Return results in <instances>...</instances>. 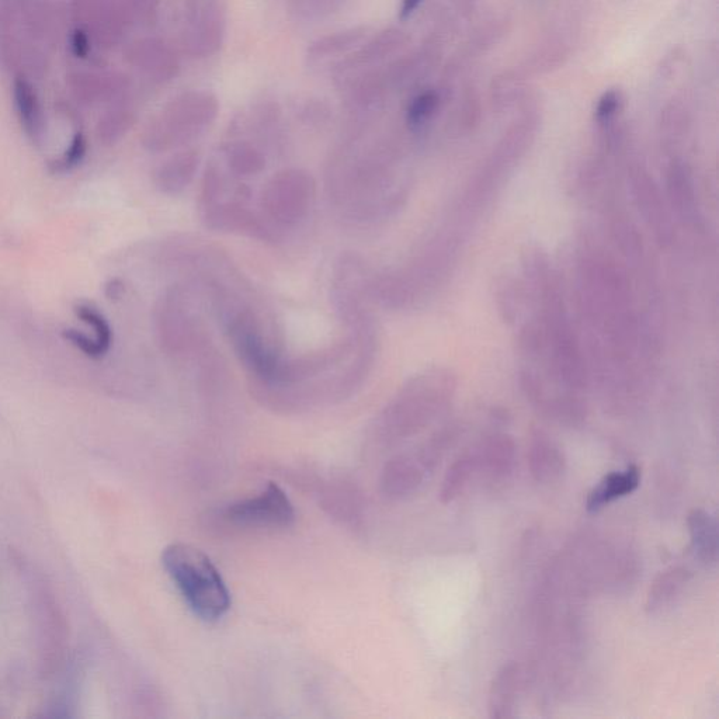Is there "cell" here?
Returning <instances> with one entry per match:
<instances>
[{"label":"cell","instance_id":"d4e9b609","mask_svg":"<svg viewBox=\"0 0 719 719\" xmlns=\"http://www.w3.org/2000/svg\"><path fill=\"white\" fill-rule=\"evenodd\" d=\"M123 291L124 288L118 280L110 281V283L106 286V294L107 297H109V300H116V298L120 297Z\"/></svg>","mask_w":719,"mask_h":719},{"label":"cell","instance_id":"52a82bcc","mask_svg":"<svg viewBox=\"0 0 719 719\" xmlns=\"http://www.w3.org/2000/svg\"><path fill=\"white\" fill-rule=\"evenodd\" d=\"M527 463L531 477L540 484H554L566 471V458L561 448L547 434L537 433L531 439Z\"/></svg>","mask_w":719,"mask_h":719},{"label":"cell","instance_id":"d6986e66","mask_svg":"<svg viewBox=\"0 0 719 719\" xmlns=\"http://www.w3.org/2000/svg\"><path fill=\"white\" fill-rule=\"evenodd\" d=\"M88 154V141L82 133H76L64 154L48 163L51 175H69L82 165Z\"/></svg>","mask_w":719,"mask_h":719},{"label":"cell","instance_id":"ac0fdd59","mask_svg":"<svg viewBox=\"0 0 719 719\" xmlns=\"http://www.w3.org/2000/svg\"><path fill=\"white\" fill-rule=\"evenodd\" d=\"M366 33L367 29L359 27V29L347 30L343 31V33L321 38V40L312 44V47L308 50V55L311 58L318 59L339 54V52L349 50L354 44L360 43L366 37Z\"/></svg>","mask_w":719,"mask_h":719},{"label":"cell","instance_id":"8fae6325","mask_svg":"<svg viewBox=\"0 0 719 719\" xmlns=\"http://www.w3.org/2000/svg\"><path fill=\"white\" fill-rule=\"evenodd\" d=\"M691 572L683 566H672L661 575L656 576L648 596H646V610L655 614L668 609L682 595L684 587L690 582Z\"/></svg>","mask_w":719,"mask_h":719},{"label":"cell","instance_id":"5b68a950","mask_svg":"<svg viewBox=\"0 0 719 719\" xmlns=\"http://www.w3.org/2000/svg\"><path fill=\"white\" fill-rule=\"evenodd\" d=\"M183 44L194 57H206L221 47L224 17L215 0H191L186 12Z\"/></svg>","mask_w":719,"mask_h":719},{"label":"cell","instance_id":"ba28073f","mask_svg":"<svg viewBox=\"0 0 719 719\" xmlns=\"http://www.w3.org/2000/svg\"><path fill=\"white\" fill-rule=\"evenodd\" d=\"M521 687V669L516 662L505 663L493 676L488 693V712L492 719L514 717Z\"/></svg>","mask_w":719,"mask_h":719},{"label":"cell","instance_id":"7c38bea8","mask_svg":"<svg viewBox=\"0 0 719 719\" xmlns=\"http://www.w3.org/2000/svg\"><path fill=\"white\" fill-rule=\"evenodd\" d=\"M199 166L196 152H182L163 163L155 175L156 186L163 193L177 194L189 186Z\"/></svg>","mask_w":719,"mask_h":719},{"label":"cell","instance_id":"5bb4252c","mask_svg":"<svg viewBox=\"0 0 719 719\" xmlns=\"http://www.w3.org/2000/svg\"><path fill=\"white\" fill-rule=\"evenodd\" d=\"M16 106L24 131L33 141H40L43 135V117L36 95L26 82L16 85Z\"/></svg>","mask_w":719,"mask_h":719},{"label":"cell","instance_id":"9a60e30c","mask_svg":"<svg viewBox=\"0 0 719 719\" xmlns=\"http://www.w3.org/2000/svg\"><path fill=\"white\" fill-rule=\"evenodd\" d=\"M229 168L235 175L252 176L265 169V156L248 142L231 145L227 151Z\"/></svg>","mask_w":719,"mask_h":719},{"label":"cell","instance_id":"6da1fadb","mask_svg":"<svg viewBox=\"0 0 719 719\" xmlns=\"http://www.w3.org/2000/svg\"><path fill=\"white\" fill-rule=\"evenodd\" d=\"M162 564L184 602L201 620L213 623L231 609L227 583L206 552L189 544H170L163 551Z\"/></svg>","mask_w":719,"mask_h":719},{"label":"cell","instance_id":"277c9868","mask_svg":"<svg viewBox=\"0 0 719 719\" xmlns=\"http://www.w3.org/2000/svg\"><path fill=\"white\" fill-rule=\"evenodd\" d=\"M224 519L239 527L286 529L294 523L295 512L286 492L277 484H269L255 498L225 507Z\"/></svg>","mask_w":719,"mask_h":719},{"label":"cell","instance_id":"4fadbf2b","mask_svg":"<svg viewBox=\"0 0 719 719\" xmlns=\"http://www.w3.org/2000/svg\"><path fill=\"white\" fill-rule=\"evenodd\" d=\"M475 475H477V464H475L474 453H467L458 457L448 467L443 482H441L440 502L443 505H448V503H453L460 496H463Z\"/></svg>","mask_w":719,"mask_h":719},{"label":"cell","instance_id":"8992f818","mask_svg":"<svg viewBox=\"0 0 719 719\" xmlns=\"http://www.w3.org/2000/svg\"><path fill=\"white\" fill-rule=\"evenodd\" d=\"M477 474L492 482H502L513 474L516 465V446L505 434H496L482 441L474 451Z\"/></svg>","mask_w":719,"mask_h":719},{"label":"cell","instance_id":"7402d4cb","mask_svg":"<svg viewBox=\"0 0 719 719\" xmlns=\"http://www.w3.org/2000/svg\"><path fill=\"white\" fill-rule=\"evenodd\" d=\"M523 82L516 72H505L493 81L492 93L498 103L510 104L523 95Z\"/></svg>","mask_w":719,"mask_h":719},{"label":"cell","instance_id":"7a4b0ae2","mask_svg":"<svg viewBox=\"0 0 719 719\" xmlns=\"http://www.w3.org/2000/svg\"><path fill=\"white\" fill-rule=\"evenodd\" d=\"M217 111V100L210 93H187L180 96L149 130L145 142L154 151L186 144L199 137L213 123Z\"/></svg>","mask_w":719,"mask_h":719},{"label":"cell","instance_id":"484cf974","mask_svg":"<svg viewBox=\"0 0 719 719\" xmlns=\"http://www.w3.org/2000/svg\"><path fill=\"white\" fill-rule=\"evenodd\" d=\"M457 3L464 12H471V10L475 8V5H477L478 0H457Z\"/></svg>","mask_w":719,"mask_h":719},{"label":"cell","instance_id":"e0dca14e","mask_svg":"<svg viewBox=\"0 0 719 719\" xmlns=\"http://www.w3.org/2000/svg\"><path fill=\"white\" fill-rule=\"evenodd\" d=\"M409 38L406 37L404 31L397 29H389L381 33L380 36L374 38L364 50L354 57L356 62H374L378 59L387 58L392 52L398 51L408 43Z\"/></svg>","mask_w":719,"mask_h":719},{"label":"cell","instance_id":"30bf717a","mask_svg":"<svg viewBox=\"0 0 719 719\" xmlns=\"http://www.w3.org/2000/svg\"><path fill=\"white\" fill-rule=\"evenodd\" d=\"M691 552L704 565H715L718 561L719 531L718 520L705 509L691 510L687 517Z\"/></svg>","mask_w":719,"mask_h":719},{"label":"cell","instance_id":"2e32d148","mask_svg":"<svg viewBox=\"0 0 719 719\" xmlns=\"http://www.w3.org/2000/svg\"><path fill=\"white\" fill-rule=\"evenodd\" d=\"M74 312L79 321L92 328L97 343L103 347L104 352L109 353L114 339L109 319L96 305L90 304V302H78L74 307Z\"/></svg>","mask_w":719,"mask_h":719},{"label":"cell","instance_id":"cb8c5ba5","mask_svg":"<svg viewBox=\"0 0 719 719\" xmlns=\"http://www.w3.org/2000/svg\"><path fill=\"white\" fill-rule=\"evenodd\" d=\"M422 3L423 0H402L401 8H399V19H409Z\"/></svg>","mask_w":719,"mask_h":719},{"label":"cell","instance_id":"3957f363","mask_svg":"<svg viewBox=\"0 0 719 719\" xmlns=\"http://www.w3.org/2000/svg\"><path fill=\"white\" fill-rule=\"evenodd\" d=\"M314 199L311 176L301 170H287L274 176L263 191V210L280 225L297 224L307 215Z\"/></svg>","mask_w":719,"mask_h":719},{"label":"cell","instance_id":"9c48e42d","mask_svg":"<svg viewBox=\"0 0 719 719\" xmlns=\"http://www.w3.org/2000/svg\"><path fill=\"white\" fill-rule=\"evenodd\" d=\"M641 484V471L637 465H630L624 471H614L597 482L586 498L587 512L596 513L616 500L637 491Z\"/></svg>","mask_w":719,"mask_h":719},{"label":"cell","instance_id":"ffe728a7","mask_svg":"<svg viewBox=\"0 0 719 719\" xmlns=\"http://www.w3.org/2000/svg\"><path fill=\"white\" fill-rule=\"evenodd\" d=\"M440 106V95L436 90H423L413 97L406 111V120L413 128L422 127L436 113Z\"/></svg>","mask_w":719,"mask_h":719},{"label":"cell","instance_id":"603a6c76","mask_svg":"<svg viewBox=\"0 0 719 719\" xmlns=\"http://www.w3.org/2000/svg\"><path fill=\"white\" fill-rule=\"evenodd\" d=\"M621 103H623V99H621V93L618 90H607L600 97L599 103H597V120L603 121V123L604 121H610L620 110Z\"/></svg>","mask_w":719,"mask_h":719},{"label":"cell","instance_id":"44dd1931","mask_svg":"<svg viewBox=\"0 0 719 719\" xmlns=\"http://www.w3.org/2000/svg\"><path fill=\"white\" fill-rule=\"evenodd\" d=\"M62 339L79 350L83 356L90 360H102L107 356L102 346L97 343L96 338H90L88 333L78 331L75 328H65L61 332Z\"/></svg>","mask_w":719,"mask_h":719}]
</instances>
